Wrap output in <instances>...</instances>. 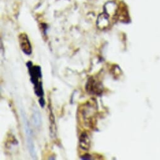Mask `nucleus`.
I'll return each mask as SVG.
<instances>
[{
    "label": "nucleus",
    "mask_w": 160,
    "mask_h": 160,
    "mask_svg": "<svg viewBox=\"0 0 160 160\" xmlns=\"http://www.w3.org/2000/svg\"><path fill=\"white\" fill-rule=\"evenodd\" d=\"M38 102H39V104H40V106H41L42 108H43L44 106H45V101L44 98H40V99H39V101H38Z\"/></svg>",
    "instance_id": "nucleus-8"
},
{
    "label": "nucleus",
    "mask_w": 160,
    "mask_h": 160,
    "mask_svg": "<svg viewBox=\"0 0 160 160\" xmlns=\"http://www.w3.org/2000/svg\"><path fill=\"white\" fill-rule=\"evenodd\" d=\"M87 108L86 110H83V117L84 119L85 118L86 122H90L91 124L92 123V119H94V113H95V108L93 107L94 106H92L91 104H87Z\"/></svg>",
    "instance_id": "nucleus-6"
},
{
    "label": "nucleus",
    "mask_w": 160,
    "mask_h": 160,
    "mask_svg": "<svg viewBox=\"0 0 160 160\" xmlns=\"http://www.w3.org/2000/svg\"><path fill=\"white\" fill-rule=\"evenodd\" d=\"M102 85L93 77L89 78L86 84V89L88 93L99 96L102 93Z\"/></svg>",
    "instance_id": "nucleus-3"
},
{
    "label": "nucleus",
    "mask_w": 160,
    "mask_h": 160,
    "mask_svg": "<svg viewBox=\"0 0 160 160\" xmlns=\"http://www.w3.org/2000/svg\"><path fill=\"white\" fill-rule=\"evenodd\" d=\"M19 43L23 52L27 55H30L32 53V47L30 40L26 33H21L19 35Z\"/></svg>",
    "instance_id": "nucleus-4"
},
{
    "label": "nucleus",
    "mask_w": 160,
    "mask_h": 160,
    "mask_svg": "<svg viewBox=\"0 0 160 160\" xmlns=\"http://www.w3.org/2000/svg\"><path fill=\"white\" fill-rule=\"evenodd\" d=\"M33 124L37 128H39L42 124V118L40 113L37 107L35 106L33 111Z\"/></svg>",
    "instance_id": "nucleus-7"
},
{
    "label": "nucleus",
    "mask_w": 160,
    "mask_h": 160,
    "mask_svg": "<svg viewBox=\"0 0 160 160\" xmlns=\"http://www.w3.org/2000/svg\"><path fill=\"white\" fill-rule=\"evenodd\" d=\"M81 159H91V155L89 154H86L84 156H81Z\"/></svg>",
    "instance_id": "nucleus-9"
},
{
    "label": "nucleus",
    "mask_w": 160,
    "mask_h": 160,
    "mask_svg": "<svg viewBox=\"0 0 160 160\" xmlns=\"http://www.w3.org/2000/svg\"><path fill=\"white\" fill-rule=\"evenodd\" d=\"M22 117L23 118V122H24V127H25V131L26 134V138H27V143L28 146V150L30 151V155L33 159H37V153L35 148V144L33 140V136H32V132L31 130V128L30 127L29 123L28 122V120L25 116V115L22 112Z\"/></svg>",
    "instance_id": "nucleus-2"
},
{
    "label": "nucleus",
    "mask_w": 160,
    "mask_h": 160,
    "mask_svg": "<svg viewBox=\"0 0 160 160\" xmlns=\"http://www.w3.org/2000/svg\"><path fill=\"white\" fill-rule=\"evenodd\" d=\"M91 139L86 132H83L79 137V146L82 150L89 151L91 148Z\"/></svg>",
    "instance_id": "nucleus-5"
},
{
    "label": "nucleus",
    "mask_w": 160,
    "mask_h": 160,
    "mask_svg": "<svg viewBox=\"0 0 160 160\" xmlns=\"http://www.w3.org/2000/svg\"><path fill=\"white\" fill-rule=\"evenodd\" d=\"M27 66L28 68V72L30 77V81L34 86V92L37 97L43 98L44 92L42 86V69L39 65H33L31 61L27 63Z\"/></svg>",
    "instance_id": "nucleus-1"
}]
</instances>
